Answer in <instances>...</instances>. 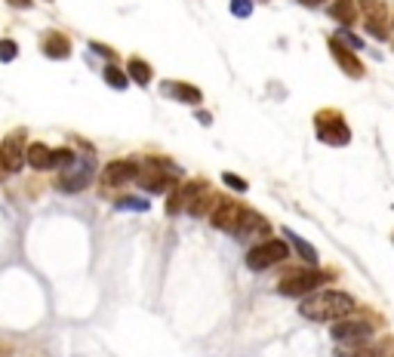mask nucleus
Returning a JSON list of instances; mask_svg holds the SVG:
<instances>
[{"label": "nucleus", "instance_id": "obj_1", "mask_svg": "<svg viewBox=\"0 0 394 357\" xmlns=\"http://www.w3.org/2000/svg\"><path fill=\"white\" fill-rule=\"evenodd\" d=\"M357 302L348 296V292H318V296H305V302L299 305V314L308 320H318V324H333V320H342L348 314H354Z\"/></svg>", "mask_w": 394, "mask_h": 357}, {"label": "nucleus", "instance_id": "obj_2", "mask_svg": "<svg viewBox=\"0 0 394 357\" xmlns=\"http://www.w3.org/2000/svg\"><path fill=\"white\" fill-rule=\"evenodd\" d=\"M333 281V274H327V271H314V268H305V271H293L290 277H284L281 283H277V292L281 296H308L311 290H318L320 283Z\"/></svg>", "mask_w": 394, "mask_h": 357}, {"label": "nucleus", "instance_id": "obj_3", "mask_svg": "<svg viewBox=\"0 0 394 357\" xmlns=\"http://www.w3.org/2000/svg\"><path fill=\"white\" fill-rule=\"evenodd\" d=\"M90 178H92V157L90 154H77L74 163L59 173L56 188L65 191V194H77V191H83L90 185Z\"/></svg>", "mask_w": 394, "mask_h": 357}, {"label": "nucleus", "instance_id": "obj_4", "mask_svg": "<svg viewBox=\"0 0 394 357\" xmlns=\"http://www.w3.org/2000/svg\"><path fill=\"white\" fill-rule=\"evenodd\" d=\"M314 126H318V139L327 142V145L342 148V145H348L351 142L348 124L342 120V114H336V111H320L318 117H314Z\"/></svg>", "mask_w": 394, "mask_h": 357}, {"label": "nucleus", "instance_id": "obj_5", "mask_svg": "<svg viewBox=\"0 0 394 357\" xmlns=\"http://www.w3.org/2000/svg\"><path fill=\"white\" fill-rule=\"evenodd\" d=\"M286 256H290V244H286V240H265V244L253 247L247 253V268L249 271H265V268L277 265V262H284Z\"/></svg>", "mask_w": 394, "mask_h": 357}, {"label": "nucleus", "instance_id": "obj_6", "mask_svg": "<svg viewBox=\"0 0 394 357\" xmlns=\"http://www.w3.org/2000/svg\"><path fill=\"white\" fill-rule=\"evenodd\" d=\"M357 10L363 13V25H367L370 38L376 40H388V10H385V0H357Z\"/></svg>", "mask_w": 394, "mask_h": 357}, {"label": "nucleus", "instance_id": "obj_7", "mask_svg": "<svg viewBox=\"0 0 394 357\" xmlns=\"http://www.w3.org/2000/svg\"><path fill=\"white\" fill-rule=\"evenodd\" d=\"M25 133L22 130H16V133H10L3 139V145H0V167L6 169V173H19L22 169V163H25Z\"/></svg>", "mask_w": 394, "mask_h": 357}, {"label": "nucleus", "instance_id": "obj_8", "mask_svg": "<svg viewBox=\"0 0 394 357\" xmlns=\"http://www.w3.org/2000/svg\"><path fill=\"white\" fill-rule=\"evenodd\" d=\"M372 335V326L363 324V320H336L333 326V339L339 345H363Z\"/></svg>", "mask_w": 394, "mask_h": 357}, {"label": "nucleus", "instance_id": "obj_9", "mask_svg": "<svg viewBox=\"0 0 394 357\" xmlns=\"http://www.w3.org/2000/svg\"><path fill=\"white\" fill-rule=\"evenodd\" d=\"M243 210H247V206H240L234 201H216V206H213V213H210V222L216 225L219 231H234L243 216Z\"/></svg>", "mask_w": 394, "mask_h": 357}, {"label": "nucleus", "instance_id": "obj_10", "mask_svg": "<svg viewBox=\"0 0 394 357\" xmlns=\"http://www.w3.org/2000/svg\"><path fill=\"white\" fill-rule=\"evenodd\" d=\"M327 47H329V53H333L336 65L345 71L348 77H363V65H361V59L354 56V49H348L342 40H336V38H329Z\"/></svg>", "mask_w": 394, "mask_h": 357}, {"label": "nucleus", "instance_id": "obj_11", "mask_svg": "<svg viewBox=\"0 0 394 357\" xmlns=\"http://www.w3.org/2000/svg\"><path fill=\"white\" fill-rule=\"evenodd\" d=\"M136 176H139V163L130 160V157H124V160H111L108 167L102 169V182L108 185V188L130 182V178H136Z\"/></svg>", "mask_w": 394, "mask_h": 357}, {"label": "nucleus", "instance_id": "obj_12", "mask_svg": "<svg viewBox=\"0 0 394 357\" xmlns=\"http://www.w3.org/2000/svg\"><path fill=\"white\" fill-rule=\"evenodd\" d=\"M163 96L176 99V102H185V105H200L204 102V92L191 83H182V81H167L163 83Z\"/></svg>", "mask_w": 394, "mask_h": 357}, {"label": "nucleus", "instance_id": "obj_13", "mask_svg": "<svg viewBox=\"0 0 394 357\" xmlns=\"http://www.w3.org/2000/svg\"><path fill=\"white\" fill-rule=\"evenodd\" d=\"M142 185H145L148 191H154V194H161V191H170L173 188V176H167L161 169V160H148V173L142 176Z\"/></svg>", "mask_w": 394, "mask_h": 357}, {"label": "nucleus", "instance_id": "obj_14", "mask_svg": "<svg viewBox=\"0 0 394 357\" xmlns=\"http://www.w3.org/2000/svg\"><path fill=\"white\" fill-rule=\"evenodd\" d=\"M44 56H49V59H68L71 56V40L62 31H49L44 38Z\"/></svg>", "mask_w": 394, "mask_h": 357}, {"label": "nucleus", "instance_id": "obj_15", "mask_svg": "<svg viewBox=\"0 0 394 357\" xmlns=\"http://www.w3.org/2000/svg\"><path fill=\"white\" fill-rule=\"evenodd\" d=\"M256 231H268V219L265 216H259L256 210H243V216H240V222H238V228H234V234L238 238H247V234H256Z\"/></svg>", "mask_w": 394, "mask_h": 357}, {"label": "nucleus", "instance_id": "obj_16", "mask_svg": "<svg viewBox=\"0 0 394 357\" xmlns=\"http://www.w3.org/2000/svg\"><path fill=\"white\" fill-rule=\"evenodd\" d=\"M25 160L31 163V169H49L53 167V148H47L44 142H34V145H28Z\"/></svg>", "mask_w": 394, "mask_h": 357}, {"label": "nucleus", "instance_id": "obj_17", "mask_svg": "<svg viewBox=\"0 0 394 357\" xmlns=\"http://www.w3.org/2000/svg\"><path fill=\"white\" fill-rule=\"evenodd\" d=\"M284 238H286V244H290L293 249H296L299 256H302V259L308 262V268H314L318 265V253H314V247L311 244H305L302 238H299L296 231H290V228H284Z\"/></svg>", "mask_w": 394, "mask_h": 357}, {"label": "nucleus", "instance_id": "obj_18", "mask_svg": "<svg viewBox=\"0 0 394 357\" xmlns=\"http://www.w3.org/2000/svg\"><path fill=\"white\" fill-rule=\"evenodd\" d=\"M126 74H130V81H136L139 87H148V83L154 81V71H151V65L148 62H142V59H130V65H126Z\"/></svg>", "mask_w": 394, "mask_h": 357}, {"label": "nucleus", "instance_id": "obj_19", "mask_svg": "<svg viewBox=\"0 0 394 357\" xmlns=\"http://www.w3.org/2000/svg\"><path fill=\"white\" fill-rule=\"evenodd\" d=\"M329 16L336 19L339 25H351L357 19V6H354V0H336L333 6H329Z\"/></svg>", "mask_w": 394, "mask_h": 357}, {"label": "nucleus", "instance_id": "obj_20", "mask_svg": "<svg viewBox=\"0 0 394 357\" xmlns=\"http://www.w3.org/2000/svg\"><path fill=\"white\" fill-rule=\"evenodd\" d=\"M206 194H210V182H204V178H191V182H185V188H182L185 206L197 204L200 197H206Z\"/></svg>", "mask_w": 394, "mask_h": 357}, {"label": "nucleus", "instance_id": "obj_21", "mask_svg": "<svg viewBox=\"0 0 394 357\" xmlns=\"http://www.w3.org/2000/svg\"><path fill=\"white\" fill-rule=\"evenodd\" d=\"M336 357H385L382 348H363V345H342Z\"/></svg>", "mask_w": 394, "mask_h": 357}, {"label": "nucleus", "instance_id": "obj_22", "mask_svg": "<svg viewBox=\"0 0 394 357\" xmlns=\"http://www.w3.org/2000/svg\"><path fill=\"white\" fill-rule=\"evenodd\" d=\"M105 83L114 87V90H126V87H130V74H124L120 68L108 65V68H105Z\"/></svg>", "mask_w": 394, "mask_h": 357}, {"label": "nucleus", "instance_id": "obj_23", "mask_svg": "<svg viewBox=\"0 0 394 357\" xmlns=\"http://www.w3.org/2000/svg\"><path fill=\"white\" fill-rule=\"evenodd\" d=\"M74 157H77V154L71 151V148H56V151H53V167L62 173V169H68L71 163H74Z\"/></svg>", "mask_w": 394, "mask_h": 357}, {"label": "nucleus", "instance_id": "obj_24", "mask_svg": "<svg viewBox=\"0 0 394 357\" xmlns=\"http://www.w3.org/2000/svg\"><path fill=\"white\" fill-rule=\"evenodd\" d=\"M16 56H19V44H16V40H10V38L0 40V62H13Z\"/></svg>", "mask_w": 394, "mask_h": 357}, {"label": "nucleus", "instance_id": "obj_25", "mask_svg": "<svg viewBox=\"0 0 394 357\" xmlns=\"http://www.w3.org/2000/svg\"><path fill=\"white\" fill-rule=\"evenodd\" d=\"M185 210V201H182V188H176L173 194H170V201H167V213L170 216H179V213Z\"/></svg>", "mask_w": 394, "mask_h": 357}, {"label": "nucleus", "instance_id": "obj_26", "mask_svg": "<svg viewBox=\"0 0 394 357\" xmlns=\"http://www.w3.org/2000/svg\"><path fill=\"white\" fill-rule=\"evenodd\" d=\"M117 210H139V213H145L148 204L142 201V197H124V201H117Z\"/></svg>", "mask_w": 394, "mask_h": 357}, {"label": "nucleus", "instance_id": "obj_27", "mask_svg": "<svg viewBox=\"0 0 394 357\" xmlns=\"http://www.w3.org/2000/svg\"><path fill=\"white\" fill-rule=\"evenodd\" d=\"M222 178H225V185H228V188H234V191H240V194H243V191H247V188H249V185H247V182H243V178H240V176H234V173H222Z\"/></svg>", "mask_w": 394, "mask_h": 357}, {"label": "nucleus", "instance_id": "obj_28", "mask_svg": "<svg viewBox=\"0 0 394 357\" xmlns=\"http://www.w3.org/2000/svg\"><path fill=\"white\" fill-rule=\"evenodd\" d=\"M231 13L240 19H247L249 13H253V3H249V0H231Z\"/></svg>", "mask_w": 394, "mask_h": 357}, {"label": "nucleus", "instance_id": "obj_29", "mask_svg": "<svg viewBox=\"0 0 394 357\" xmlns=\"http://www.w3.org/2000/svg\"><path fill=\"white\" fill-rule=\"evenodd\" d=\"M336 40H342V44H345L348 49H354V53L363 47V44H361V38H354V34H348V31H339V38H336Z\"/></svg>", "mask_w": 394, "mask_h": 357}, {"label": "nucleus", "instance_id": "obj_30", "mask_svg": "<svg viewBox=\"0 0 394 357\" xmlns=\"http://www.w3.org/2000/svg\"><path fill=\"white\" fill-rule=\"evenodd\" d=\"M90 49H92V53H99L102 59H114V49L105 47V44H90Z\"/></svg>", "mask_w": 394, "mask_h": 357}, {"label": "nucleus", "instance_id": "obj_31", "mask_svg": "<svg viewBox=\"0 0 394 357\" xmlns=\"http://www.w3.org/2000/svg\"><path fill=\"white\" fill-rule=\"evenodd\" d=\"M10 6H16V10H31V0H6Z\"/></svg>", "mask_w": 394, "mask_h": 357}, {"label": "nucleus", "instance_id": "obj_32", "mask_svg": "<svg viewBox=\"0 0 394 357\" xmlns=\"http://www.w3.org/2000/svg\"><path fill=\"white\" fill-rule=\"evenodd\" d=\"M318 3H324V0H302V6H318Z\"/></svg>", "mask_w": 394, "mask_h": 357}]
</instances>
